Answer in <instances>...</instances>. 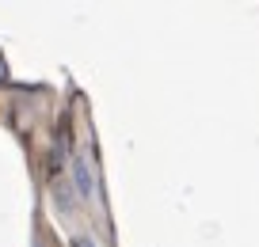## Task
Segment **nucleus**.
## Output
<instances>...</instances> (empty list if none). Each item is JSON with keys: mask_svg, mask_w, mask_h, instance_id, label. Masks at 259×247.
Masks as SVG:
<instances>
[{"mask_svg": "<svg viewBox=\"0 0 259 247\" xmlns=\"http://www.w3.org/2000/svg\"><path fill=\"white\" fill-rule=\"evenodd\" d=\"M73 179H76V194L80 198H96V179H92L88 156H73Z\"/></svg>", "mask_w": 259, "mask_h": 247, "instance_id": "nucleus-1", "label": "nucleus"}, {"mask_svg": "<svg viewBox=\"0 0 259 247\" xmlns=\"http://www.w3.org/2000/svg\"><path fill=\"white\" fill-rule=\"evenodd\" d=\"M73 247H99V243H96L92 236H76V239H73Z\"/></svg>", "mask_w": 259, "mask_h": 247, "instance_id": "nucleus-2", "label": "nucleus"}]
</instances>
